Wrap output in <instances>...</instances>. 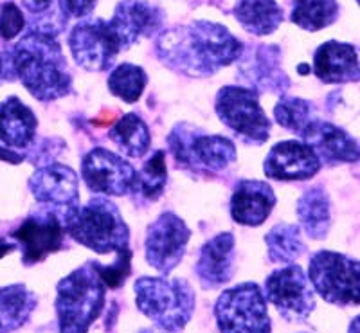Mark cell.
I'll return each instance as SVG.
<instances>
[{
    "label": "cell",
    "instance_id": "5b68a950",
    "mask_svg": "<svg viewBox=\"0 0 360 333\" xmlns=\"http://www.w3.org/2000/svg\"><path fill=\"white\" fill-rule=\"evenodd\" d=\"M134 290L141 312L164 332H180L195 312V292L184 280L141 278Z\"/></svg>",
    "mask_w": 360,
    "mask_h": 333
},
{
    "label": "cell",
    "instance_id": "8fae6325",
    "mask_svg": "<svg viewBox=\"0 0 360 333\" xmlns=\"http://www.w3.org/2000/svg\"><path fill=\"white\" fill-rule=\"evenodd\" d=\"M82 177L86 188L105 197H124L134 193L137 171L117 153L94 148L83 157Z\"/></svg>",
    "mask_w": 360,
    "mask_h": 333
},
{
    "label": "cell",
    "instance_id": "d590c367",
    "mask_svg": "<svg viewBox=\"0 0 360 333\" xmlns=\"http://www.w3.org/2000/svg\"><path fill=\"white\" fill-rule=\"evenodd\" d=\"M69 17H86L96 6V0H62Z\"/></svg>",
    "mask_w": 360,
    "mask_h": 333
},
{
    "label": "cell",
    "instance_id": "ffe728a7",
    "mask_svg": "<svg viewBox=\"0 0 360 333\" xmlns=\"http://www.w3.org/2000/svg\"><path fill=\"white\" fill-rule=\"evenodd\" d=\"M240 76L254 86V91L278 92L287 91L290 81L279 65V51L274 46H259L247 54L240 65Z\"/></svg>",
    "mask_w": 360,
    "mask_h": 333
},
{
    "label": "cell",
    "instance_id": "7a4b0ae2",
    "mask_svg": "<svg viewBox=\"0 0 360 333\" xmlns=\"http://www.w3.org/2000/svg\"><path fill=\"white\" fill-rule=\"evenodd\" d=\"M9 53L15 74L38 101H54L69 94L72 78L56 37L29 31Z\"/></svg>",
    "mask_w": 360,
    "mask_h": 333
},
{
    "label": "cell",
    "instance_id": "d6986e66",
    "mask_svg": "<svg viewBox=\"0 0 360 333\" xmlns=\"http://www.w3.org/2000/svg\"><path fill=\"white\" fill-rule=\"evenodd\" d=\"M276 206V195L266 182H238L231 198V216L240 226L258 227L270 216Z\"/></svg>",
    "mask_w": 360,
    "mask_h": 333
},
{
    "label": "cell",
    "instance_id": "e0dca14e",
    "mask_svg": "<svg viewBox=\"0 0 360 333\" xmlns=\"http://www.w3.org/2000/svg\"><path fill=\"white\" fill-rule=\"evenodd\" d=\"M164 15L148 0H123L115 8L108 25L119 40L121 49H128L141 38L152 37L160 29Z\"/></svg>",
    "mask_w": 360,
    "mask_h": 333
},
{
    "label": "cell",
    "instance_id": "b9f144b4",
    "mask_svg": "<svg viewBox=\"0 0 360 333\" xmlns=\"http://www.w3.org/2000/svg\"><path fill=\"white\" fill-rule=\"evenodd\" d=\"M141 333H159V332H155V329H143Z\"/></svg>",
    "mask_w": 360,
    "mask_h": 333
},
{
    "label": "cell",
    "instance_id": "4316f807",
    "mask_svg": "<svg viewBox=\"0 0 360 333\" xmlns=\"http://www.w3.org/2000/svg\"><path fill=\"white\" fill-rule=\"evenodd\" d=\"M108 136L128 157H143L152 144L150 130L137 114L123 115L108 132Z\"/></svg>",
    "mask_w": 360,
    "mask_h": 333
},
{
    "label": "cell",
    "instance_id": "cb8c5ba5",
    "mask_svg": "<svg viewBox=\"0 0 360 333\" xmlns=\"http://www.w3.org/2000/svg\"><path fill=\"white\" fill-rule=\"evenodd\" d=\"M234 17L242 27L256 37L272 34L283 22V9L276 0H240Z\"/></svg>",
    "mask_w": 360,
    "mask_h": 333
},
{
    "label": "cell",
    "instance_id": "3957f363",
    "mask_svg": "<svg viewBox=\"0 0 360 333\" xmlns=\"http://www.w3.org/2000/svg\"><path fill=\"white\" fill-rule=\"evenodd\" d=\"M107 287L96 261L70 272L58 283L56 312L60 333H86L105 308Z\"/></svg>",
    "mask_w": 360,
    "mask_h": 333
},
{
    "label": "cell",
    "instance_id": "ab89813d",
    "mask_svg": "<svg viewBox=\"0 0 360 333\" xmlns=\"http://www.w3.org/2000/svg\"><path fill=\"white\" fill-rule=\"evenodd\" d=\"M348 333H360V315H356L355 319H353L352 325H349Z\"/></svg>",
    "mask_w": 360,
    "mask_h": 333
},
{
    "label": "cell",
    "instance_id": "4dcf8cb0",
    "mask_svg": "<svg viewBox=\"0 0 360 333\" xmlns=\"http://www.w3.org/2000/svg\"><path fill=\"white\" fill-rule=\"evenodd\" d=\"M148 76L141 67L131 63H121L108 76V89L124 103H135L143 96Z\"/></svg>",
    "mask_w": 360,
    "mask_h": 333
},
{
    "label": "cell",
    "instance_id": "484cf974",
    "mask_svg": "<svg viewBox=\"0 0 360 333\" xmlns=\"http://www.w3.org/2000/svg\"><path fill=\"white\" fill-rule=\"evenodd\" d=\"M37 306V297L24 285L0 288V333H9L25 325Z\"/></svg>",
    "mask_w": 360,
    "mask_h": 333
},
{
    "label": "cell",
    "instance_id": "83f0119b",
    "mask_svg": "<svg viewBox=\"0 0 360 333\" xmlns=\"http://www.w3.org/2000/svg\"><path fill=\"white\" fill-rule=\"evenodd\" d=\"M22 6L31 18L29 31L56 37L65 29L69 15L62 0H22Z\"/></svg>",
    "mask_w": 360,
    "mask_h": 333
},
{
    "label": "cell",
    "instance_id": "ba28073f",
    "mask_svg": "<svg viewBox=\"0 0 360 333\" xmlns=\"http://www.w3.org/2000/svg\"><path fill=\"white\" fill-rule=\"evenodd\" d=\"M220 333H270L266 297L256 283L225 290L214 306Z\"/></svg>",
    "mask_w": 360,
    "mask_h": 333
},
{
    "label": "cell",
    "instance_id": "f35d334b",
    "mask_svg": "<svg viewBox=\"0 0 360 333\" xmlns=\"http://www.w3.org/2000/svg\"><path fill=\"white\" fill-rule=\"evenodd\" d=\"M15 249H17V243L8 242V240L0 238V258H4L6 254H11Z\"/></svg>",
    "mask_w": 360,
    "mask_h": 333
},
{
    "label": "cell",
    "instance_id": "9a60e30c",
    "mask_svg": "<svg viewBox=\"0 0 360 333\" xmlns=\"http://www.w3.org/2000/svg\"><path fill=\"white\" fill-rule=\"evenodd\" d=\"M191 230L175 213H162L150 226L146 235V259L155 270L169 274L188 247Z\"/></svg>",
    "mask_w": 360,
    "mask_h": 333
},
{
    "label": "cell",
    "instance_id": "7402d4cb",
    "mask_svg": "<svg viewBox=\"0 0 360 333\" xmlns=\"http://www.w3.org/2000/svg\"><path fill=\"white\" fill-rule=\"evenodd\" d=\"M233 267L234 236L231 233H221L202 247L197 261L198 280L205 288L220 287L233 278Z\"/></svg>",
    "mask_w": 360,
    "mask_h": 333
},
{
    "label": "cell",
    "instance_id": "277c9868",
    "mask_svg": "<svg viewBox=\"0 0 360 333\" xmlns=\"http://www.w3.org/2000/svg\"><path fill=\"white\" fill-rule=\"evenodd\" d=\"M63 227L76 242L98 254L123 251L130 242V230L117 206L103 197L86 202L85 207L70 214Z\"/></svg>",
    "mask_w": 360,
    "mask_h": 333
},
{
    "label": "cell",
    "instance_id": "d4e9b609",
    "mask_svg": "<svg viewBox=\"0 0 360 333\" xmlns=\"http://www.w3.org/2000/svg\"><path fill=\"white\" fill-rule=\"evenodd\" d=\"M297 216L304 233L311 240H323L332 223L326 191L323 188H311L307 191L297 202Z\"/></svg>",
    "mask_w": 360,
    "mask_h": 333
},
{
    "label": "cell",
    "instance_id": "8992f818",
    "mask_svg": "<svg viewBox=\"0 0 360 333\" xmlns=\"http://www.w3.org/2000/svg\"><path fill=\"white\" fill-rule=\"evenodd\" d=\"M176 164L193 171L217 173L236 161V146L221 136H205L197 128L179 124L168 137Z\"/></svg>",
    "mask_w": 360,
    "mask_h": 333
},
{
    "label": "cell",
    "instance_id": "74e56055",
    "mask_svg": "<svg viewBox=\"0 0 360 333\" xmlns=\"http://www.w3.org/2000/svg\"><path fill=\"white\" fill-rule=\"evenodd\" d=\"M0 159L6 162H11V164H18V162L24 161V157L20 153H15L11 150L4 148V146H0Z\"/></svg>",
    "mask_w": 360,
    "mask_h": 333
},
{
    "label": "cell",
    "instance_id": "836d02e7",
    "mask_svg": "<svg viewBox=\"0 0 360 333\" xmlns=\"http://www.w3.org/2000/svg\"><path fill=\"white\" fill-rule=\"evenodd\" d=\"M130 261H131V252L130 249H123L117 251V258L112 265L105 267V265L96 261V268H98L99 276H101L103 283L107 288H119L127 281L130 276Z\"/></svg>",
    "mask_w": 360,
    "mask_h": 333
},
{
    "label": "cell",
    "instance_id": "2e32d148",
    "mask_svg": "<svg viewBox=\"0 0 360 333\" xmlns=\"http://www.w3.org/2000/svg\"><path fill=\"white\" fill-rule=\"evenodd\" d=\"M321 159L307 143L281 141L270 150L263 171L274 181H308L321 169Z\"/></svg>",
    "mask_w": 360,
    "mask_h": 333
},
{
    "label": "cell",
    "instance_id": "5bb4252c",
    "mask_svg": "<svg viewBox=\"0 0 360 333\" xmlns=\"http://www.w3.org/2000/svg\"><path fill=\"white\" fill-rule=\"evenodd\" d=\"M13 238L22 245V261L29 267L44 261L49 254L62 251L65 245V227L56 211L41 209L29 214L13 233Z\"/></svg>",
    "mask_w": 360,
    "mask_h": 333
},
{
    "label": "cell",
    "instance_id": "9c48e42d",
    "mask_svg": "<svg viewBox=\"0 0 360 333\" xmlns=\"http://www.w3.org/2000/svg\"><path fill=\"white\" fill-rule=\"evenodd\" d=\"M217 114L221 123L249 144L266 143L270 121L259 107L258 92L245 86H224L217 96Z\"/></svg>",
    "mask_w": 360,
    "mask_h": 333
},
{
    "label": "cell",
    "instance_id": "30bf717a",
    "mask_svg": "<svg viewBox=\"0 0 360 333\" xmlns=\"http://www.w3.org/2000/svg\"><path fill=\"white\" fill-rule=\"evenodd\" d=\"M265 294L287 321H304L315 308L314 288L299 265L272 272L265 281Z\"/></svg>",
    "mask_w": 360,
    "mask_h": 333
},
{
    "label": "cell",
    "instance_id": "8d00e7d4",
    "mask_svg": "<svg viewBox=\"0 0 360 333\" xmlns=\"http://www.w3.org/2000/svg\"><path fill=\"white\" fill-rule=\"evenodd\" d=\"M15 78H17V74H15V67L11 62V53L2 51L0 53V83L13 81Z\"/></svg>",
    "mask_w": 360,
    "mask_h": 333
},
{
    "label": "cell",
    "instance_id": "f546056e",
    "mask_svg": "<svg viewBox=\"0 0 360 333\" xmlns=\"http://www.w3.org/2000/svg\"><path fill=\"white\" fill-rule=\"evenodd\" d=\"M339 17L337 0H294L292 22L310 33L332 25Z\"/></svg>",
    "mask_w": 360,
    "mask_h": 333
},
{
    "label": "cell",
    "instance_id": "ac0fdd59",
    "mask_svg": "<svg viewBox=\"0 0 360 333\" xmlns=\"http://www.w3.org/2000/svg\"><path fill=\"white\" fill-rule=\"evenodd\" d=\"M301 137L304 143L319 155L321 161L326 162H359L360 148L359 144L348 133L332 123L311 119L307 124Z\"/></svg>",
    "mask_w": 360,
    "mask_h": 333
},
{
    "label": "cell",
    "instance_id": "60d3db41",
    "mask_svg": "<svg viewBox=\"0 0 360 333\" xmlns=\"http://www.w3.org/2000/svg\"><path fill=\"white\" fill-rule=\"evenodd\" d=\"M299 72H301V74H307V72H310V69H308V65H301Z\"/></svg>",
    "mask_w": 360,
    "mask_h": 333
},
{
    "label": "cell",
    "instance_id": "6da1fadb",
    "mask_svg": "<svg viewBox=\"0 0 360 333\" xmlns=\"http://www.w3.org/2000/svg\"><path fill=\"white\" fill-rule=\"evenodd\" d=\"M242 41L214 22L169 29L157 40L160 62L188 76H211L242 56Z\"/></svg>",
    "mask_w": 360,
    "mask_h": 333
},
{
    "label": "cell",
    "instance_id": "7c38bea8",
    "mask_svg": "<svg viewBox=\"0 0 360 333\" xmlns=\"http://www.w3.org/2000/svg\"><path fill=\"white\" fill-rule=\"evenodd\" d=\"M69 47L76 63L94 72L110 69L119 51H123L108 22L101 18L79 22L70 33Z\"/></svg>",
    "mask_w": 360,
    "mask_h": 333
},
{
    "label": "cell",
    "instance_id": "4fadbf2b",
    "mask_svg": "<svg viewBox=\"0 0 360 333\" xmlns=\"http://www.w3.org/2000/svg\"><path fill=\"white\" fill-rule=\"evenodd\" d=\"M29 190L38 202L56 211L63 223L79 209V181L69 166H41L29 178Z\"/></svg>",
    "mask_w": 360,
    "mask_h": 333
},
{
    "label": "cell",
    "instance_id": "d6a6232c",
    "mask_svg": "<svg viewBox=\"0 0 360 333\" xmlns=\"http://www.w3.org/2000/svg\"><path fill=\"white\" fill-rule=\"evenodd\" d=\"M276 121L281 124L283 128H287L290 132L301 136L307 124L310 123L314 117V107L310 101L301 98H290V96H281L279 103L274 108Z\"/></svg>",
    "mask_w": 360,
    "mask_h": 333
},
{
    "label": "cell",
    "instance_id": "f1b7e54d",
    "mask_svg": "<svg viewBox=\"0 0 360 333\" xmlns=\"http://www.w3.org/2000/svg\"><path fill=\"white\" fill-rule=\"evenodd\" d=\"M269 258L274 263H292L304 252V243L301 240L297 226L278 223L265 236Z\"/></svg>",
    "mask_w": 360,
    "mask_h": 333
},
{
    "label": "cell",
    "instance_id": "603a6c76",
    "mask_svg": "<svg viewBox=\"0 0 360 333\" xmlns=\"http://www.w3.org/2000/svg\"><path fill=\"white\" fill-rule=\"evenodd\" d=\"M37 115L17 96L0 103V143L13 148H27L37 137Z\"/></svg>",
    "mask_w": 360,
    "mask_h": 333
},
{
    "label": "cell",
    "instance_id": "7bdbcfd3",
    "mask_svg": "<svg viewBox=\"0 0 360 333\" xmlns=\"http://www.w3.org/2000/svg\"><path fill=\"white\" fill-rule=\"evenodd\" d=\"M356 2H359V6H360V0H356Z\"/></svg>",
    "mask_w": 360,
    "mask_h": 333
},
{
    "label": "cell",
    "instance_id": "52a82bcc",
    "mask_svg": "<svg viewBox=\"0 0 360 333\" xmlns=\"http://www.w3.org/2000/svg\"><path fill=\"white\" fill-rule=\"evenodd\" d=\"M308 280L315 292L332 305H360V261L332 251L311 256Z\"/></svg>",
    "mask_w": 360,
    "mask_h": 333
},
{
    "label": "cell",
    "instance_id": "44dd1931",
    "mask_svg": "<svg viewBox=\"0 0 360 333\" xmlns=\"http://www.w3.org/2000/svg\"><path fill=\"white\" fill-rule=\"evenodd\" d=\"M314 72L324 83L360 81L356 49L342 41H326L315 51Z\"/></svg>",
    "mask_w": 360,
    "mask_h": 333
},
{
    "label": "cell",
    "instance_id": "1f68e13d",
    "mask_svg": "<svg viewBox=\"0 0 360 333\" xmlns=\"http://www.w3.org/2000/svg\"><path fill=\"white\" fill-rule=\"evenodd\" d=\"M168 181V169H166V153L162 150L153 153L143 169L137 171V184L134 193H141L146 200H157L162 195Z\"/></svg>",
    "mask_w": 360,
    "mask_h": 333
},
{
    "label": "cell",
    "instance_id": "e575fe53",
    "mask_svg": "<svg viewBox=\"0 0 360 333\" xmlns=\"http://www.w3.org/2000/svg\"><path fill=\"white\" fill-rule=\"evenodd\" d=\"M25 27V17L22 9L13 2H6L0 8V38L13 40Z\"/></svg>",
    "mask_w": 360,
    "mask_h": 333
}]
</instances>
